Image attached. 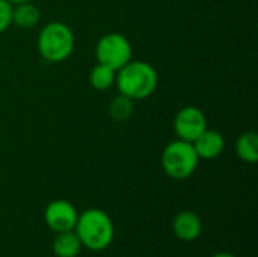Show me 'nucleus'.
<instances>
[{
	"mask_svg": "<svg viewBox=\"0 0 258 257\" xmlns=\"http://www.w3.org/2000/svg\"><path fill=\"white\" fill-rule=\"evenodd\" d=\"M133 48L125 35L110 32L103 35L95 45V58L98 64H104L115 71L132 61Z\"/></svg>",
	"mask_w": 258,
	"mask_h": 257,
	"instance_id": "nucleus-5",
	"label": "nucleus"
},
{
	"mask_svg": "<svg viewBox=\"0 0 258 257\" xmlns=\"http://www.w3.org/2000/svg\"><path fill=\"white\" fill-rule=\"evenodd\" d=\"M12 9L14 5H11L8 0H0V33L8 30V27L12 24Z\"/></svg>",
	"mask_w": 258,
	"mask_h": 257,
	"instance_id": "nucleus-15",
	"label": "nucleus"
},
{
	"mask_svg": "<svg viewBox=\"0 0 258 257\" xmlns=\"http://www.w3.org/2000/svg\"><path fill=\"white\" fill-rule=\"evenodd\" d=\"M11 5H20V3H24V2H30V0H8Z\"/></svg>",
	"mask_w": 258,
	"mask_h": 257,
	"instance_id": "nucleus-17",
	"label": "nucleus"
},
{
	"mask_svg": "<svg viewBox=\"0 0 258 257\" xmlns=\"http://www.w3.org/2000/svg\"><path fill=\"white\" fill-rule=\"evenodd\" d=\"M212 257H237L234 256V254H231V253H218V254H215V256Z\"/></svg>",
	"mask_w": 258,
	"mask_h": 257,
	"instance_id": "nucleus-16",
	"label": "nucleus"
},
{
	"mask_svg": "<svg viewBox=\"0 0 258 257\" xmlns=\"http://www.w3.org/2000/svg\"><path fill=\"white\" fill-rule=\"evenodd\" d=\"M237 156L246 164H255L258 161V136L254 130L245 132L236 142Z\"/></svg>",
	"mask_w": 258,
	"mask_h": 257,
	"instance_id": "nucleus-12",
	"label": "nucleus"
},
{
	"mask_svg": "<svg viewBox=\"0 0 258 257\" xmlns=\"http://www.w3.org/2000/svg\"><path fill=\"white\" fill-rule=\"evenodd\" d=\"M192 144H194V148H195L198 158L204 159V161L216 159L218 156L222 155V151L225 148V139H224L222 133L218 130L209 129V127Z\"/></svg>",
	"mask_w": 258,
	"mask_h": 257,
	"instance_id": "nucleus-9",
	"label": "nucleus"
},
{
	"mask_svg": "<svg viewBox=\"0 0 258 257\" xmlns=\"http://www.w3.org/2000/svg\"><path fill=\"white\" fill-rule=\"evenodd\" d=\"M207 129V118L197 106L181 108L174 118V132L178 139L194 142Z\"/></svg>",
	"mask_w": 258,
	"mask_h": 257,
	"instance_id": "nucleus-6",
	"label": "nucleus"
},
{
	"mask_svg": "<svg viewBox=\"0 0 258 257\" xmlns=\"http://www.w3.org/2000/svg\"><path fill=\"white\" fill-rule=\"evenodd\" d=\"M133 109H135V101L124 94H118L109 103V115L118 123L128 120L133 114Z\"/></svg>",
	"mask_w": 258,
	"mask_h": 257,
	"instance_id": "nucleus-14",
	"label": "nucleus"
},
{
	"mask_svg": "<svg viewBox=\"0 0 258 257\" xmlns=\"http://www.w3.org/2000/svg\"><path fill=\"white\" fill-rule=\"evenodd\" d=\"M160 162L166 176L174 180H186L197 171L200 158L192 142L177 138L163 148Z\"/></svg>",
	"mask_w": 258,
	"mask_h": 257,
	"instance_id": "nucleus-4",
	"label": "nucleus"
},
{
	"mask_svg": "<svg viewBox=\"0 0 258 257\" xmlns=\"http://www.w3.org/2000/svg\"><path fill=\"white\" fill-rule=\"evenodd\" d=\"M115 85L119 94L127 95L133 101H139L154 94L159 85V74L145 61H130L116 71Z\"/></svg>",
	"mask_w": 258,
	"mask_h": 257,
	"instance_id": "nucleus-1",
	"label": "nucleus"
},
{
	"mask_svg": "<svg viewBox=\"0 0 258 257\" xmlns=\"http://www.w3.org/2000/svg\"><path fill=\"white\" fill-rule=\"evenodd\" d=\"M74 232L82 242L92 251L106 250L115 236V226L112 218L101 209H88L77 217Z\"/></svg>",
	"mask_w": 258,
	"mask_h": 257,
	"instance_id": "nucleus-2",
	"label": "nucleus"
},
{
	"mask_svg": "<svg viewBox=\"0 0 258 257\" xmlns=\"http://www.w3.org/2000/svg\"><path fill=\"white\" fill-rule=\"evenodd\" d=\"M41 21V11L36 5L30 2H24L20 5H14L12 9V23L24 30L35 29Z\"/></svg>",
	"mask_w": 258,
	"mask_h": 257,
	"instance_id": "nucleus-10",
	"label": "nucleus"
},
{
	"mask_svg": "<svg viewBox=\"0 0 258 257\" xmlns=\"http://www.w3.org/2000/svg\"><path fill=\"white\" fill-rule=\"evenodd\" d=\"M115 77L116 71L104 64H97L91 74H89V82L97 91H107L115 85Z\"/></svg>",
	"mask_w": 258,
	"mask_h": 257,
	"instance_id": "nucleus-13",
	"label": "nucleus"
},
{
	"mask_svg": "<svg viewBox=\"0 0 258 257\" xmlns=\"http://www.w3.org/2000/svg\"><path fill=\"white\" fill-rule=\"evenodd\" d=\"M76 47V38L71 27L62 21H51L45 24L36 39V48L41 58L50 64L67 61Z\"/></svg>",
	"mask_w": 258,
	"mask_h": 257,
	"instance_id": "nucleus-3",
	"label": "nucleus"
},
{
	"mask_svg": "<svg viewBox=\"0 0 258 257\" xmlns=\"http://www.w3.org/2000/svg\"><path fill=\"white\" fill-rule=\"evenodd\" d=\"M77 217L79 214L74 204L67 200H53L44 211V221L47 227L56 233L74 230Z\"/></svg>",
	"mask_w": 258,
	"mask_h": 257,
	"instance_id": "nucleus-7",
	"label": "nucleus"
},
{
	"mask_svg": "<svg viewBox=\"0 0 258 257\" xmlns=\"http://www.w3.org/2000/svg\"><path fill=\"white\" fill-rule=\"evenodd\" d=\"M51 248L56 257H77L82 250V242L74 230H68L56 233Z\"/></svg>",
	"mask_w": 258,
	"mask_h": 257,
	"instance_id": "nucleus-11",
	"label": "nucleus"
},
{
	"mask_svg": "<svg viewBox=\"0 0 258 257\" xmlns=\"http://www.w3.org/2000/svg\"><path fill=\"white\" fill-rule=\"evenodd\" d=\"M172 230L180 241L192 242L200 238L203 232V223H201V218L195 212L183 211L175 215L172 221Z\"/></svg>",
	"mask_w": 258,
	"mask_h": 257,
	"instance_id": "nucleus-8",
	"label": "nucleus"
}]
</instances>
